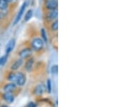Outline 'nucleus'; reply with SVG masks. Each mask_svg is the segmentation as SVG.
I'll list each match as a JSON object with an SVG mask.
<instances>
[{"label": "nucleus", "instance_id": "f8f14e48", "mask_svg": "<svg viewBox=\"0 0 129 107\" xmlns=\"http://www.w3.org/2000/svg\"><path fill=\"white\" fill-rule=\"evenodd\" d=\"M33 63H34V60H33L32 58L29 59V60H28V61H27V63H26V64H25V68L29 71V70H31V69L32 68Z\"/></svg>", "mask_w": 129, "mask_h": 107}, {"label": "nucleus", "instance_id": "412c9836", "mask_svg": "<svg viewBox=\"0 0 129 107\" xmlns=\"http://www.w3.org/2000/svg\"><path fill=\"white\" fill-rule=\"evenodd\" d=\"M0 107H8L7 106H0Z\"/></svg>", "mask_w": 129, "mask_h": 107}, {"label": "nucleus", "instance_id": "423d86ee", "mask_svg": "<svg viewBox=\"0 0 129 107\" xmlns=\"http://www.w3.org/2000/svg\"><path fill=\"white\" fill-rule=\"evenodd\" d=\"M14 45H15V40L14 39H12V40H10L8 43H7V46H6V53H7V55H8L9 52H11L12 50L14 49Z\"/></svg>", "mask_w": 129, "mask_h": 107}, {"label": "nucleus", "instance_id": "0eeeda50", "mask_svg": "<svg viewBox=\"0 0 129 107\" xmlns=\"http://www.w3.org/2000/svg\"><path fill=\"white\" fill-rule=\"evenodd\" d=\"M16 88H17L16 84L10 83V84H7L5 85L4 87V91H5V93H12L16 89Z\"/></svg>", "mask_w": 129, "mask_h": 107}, {"label": "nucleus", "instance_id": "9b49d317", "mask_svg": "<svg viewBox=\"0 0 129 107\" xmlns=\"http://www.w3.org/2000/svg\"><path fill=\"white\" fill-rule=\"evenodd\" d=\"M57 15H58V12H57V9H53V10H51L50 12L48 13V18L50 20H53V19H55L57 17Z\"/></svg>", "mask_w": 129, "mask_h": 107}, {"label": "nucleus", "instance_id": "2eb2a0df", "mask_svg": "<svg viewBox=\"0 0 129 107\" xmlns=\"http://www.w3.org/2000/svg\"><path fill=\"white\" fill-rule=\"evenodd\" d=\"M51 29L53 31H57L58 30V21L57 19L55 20V22H53L52 24H51Z\"/></svg>", "mask_w": 129, "mask_h": 107}, {"label": "nucleus", "instance_id": "f257e3e1", "mask_svg": "<svg viewBox=\"0 0 129 107\" xmlns=\"http://www.w3.org/2000/svg\"><path fill=\"white\" fill-rule=\"evenodd\" d=\"M8 79L10 81H12V83L22 86L26 83V75L21 72H19L17 73H11L8 76Z\"/></svg>", "mask_w": 129, "mask_h": 107}, {"label": "nucleus", "instance_id": "20e7f679", "mask_svg": "<svg viewBox=\"0 0 129 107\" xmlns=\"http://www.w3.org/2000/svg\"><path fill=\"white\" fill-rule=\"evenodd\" d=\"M57 0H47L45 2V7L47 9H57Z\"/></svg>", "mask_w": 129, "mask_h": 107}, {"label": "nucleus", "instance_id": "4be33fe9", "mask_svg": "<svg viewBox=\"0 0 129 107\" xmlns=\"http://www.w3.org/2000/svg\"><path fill=\"white\" fill-rule=\"evenodd\" d=\"M2 18V16H1V14H0V19Z\"/></svg>", "mask_w": 129, "mask_h": 107}, {"label": "nucleus", "instance_id": "39448f33", "mask_svg": "<svg viewBox=\"0 0 129 107\" xmlns=\"http://www.w3.org/2000/svg\"><path fill=\"white\" fill-rule=\"evenodd\" d=\"M45 87L44 84H39L37 85V86L35 89V94L37 95V96H40L42 94H43V93L45 92Z\"/></svg>", "mask_w": 129, "mask_h": 107}, {"label": "nucleus", "instance_id": "f3484780", "mask_svg": "<svg viewBox=\"0 0 129 107\" xmlns=\"http://www.w3.org/2000/svg\"><path fill=\"white\" fill-rule=\"evenodd\" d=\"M41 35H42V38L45 42H46L47 40V37L46 32H45V29H42L41 30Z\"/></svg>", "mask_w": 129, "mask_h": 107}, {"label": "nucleus", "instance_id": "7ed1b4c3", "mask_svg": "<svg viewBox=\"0 0 129 107\" xmlns=\"http://www.w3.org/2000/svg\"><path fill=\"white\" fill-rule=\"evenodd\" d=\"M26 7H27V3L26 2H24L23 5H22V7H21V8L19 9V11L18 14L16 16V18L14 19V22L13 24L15 25V24H17L20 21V19L22 18V15L24 14V9H26Z\"/></svg>", "mask_w": 129, "mask_h": 107}, {"label": "nucleus", "instance_id": "aec40b11", "mask_svg": "<svg viewBox=\"0 0 129 107\" xmlns=\"http://www.w3.org/2000/svg\"><path fill=\"white\" fill-rule=\"evenodd\" d=\"M27 107H36V105L33 102H30L28 104V106Z\"/></svg>", "mask_w": 129, "mask_h": 107}, {"label": "nucleus", "instance_id": "a211bd4d", "mask_svg": "<svg viewBox=\"0 0 129 107\" xmlns=\"http://www.w3.org/2000/svg\"><path fill=\"white\" fill-rule=\"evenodd\" d=\"M57 71H58V67H57V65H53L52 67V68H51V72L52 73H54V74H57Z\"/></svg>", "mask_w": 129, "mask_h": 107}, {"label": "nucleus", "instance_id": "9d476101", "mask_svg": "<svg viewBox=\"0 0 129 107\" xmlns=\"http://www.w3.org/2000/svg\"><path fill=\"white\" fill-rule=\"evenodd\" d=\"M23 63V61L22 59H19V60H17V61L14 62V63L11 66V69L13 70H16L18 69L19 68L21 67V65H22Z\"/></svg>", "mask_w": 129, "mask_h": 107}, {"label": "nucleus", "instance_id": "6e6552de", "mask_svg": "<svg viewBox=\"0 0 129 107\" xmlns=\"http://www.w3.org/2000/svg\"><path fill=\"white\" fill-rule=\"evenodd\" d=\"M32 54V50L31 49L29 48H25L23 49L22 50H21L19 52V56L22 58H27L28 57L31 56Z\"/></svg>", "mask_w": 129, "mask_h": 107}, {"label": "nucleus", "instance_id": "ddd939ff", "mask_svg": "<svg viewBox=\"0 0 129 107\" xmlns=\"http://www.w3.org/2000/svg\"><path fill=\"white\" fill-rule=\"evenodd\" d=\"M32 14H33V12H32V9L28 10L27 12V13L24 15V21L27 22L28 20H29L31 19V17H32Z\"/></svg>", "mask_w": 129, "mask_h": 107}, {"label": "nucleus", "instance_id": "4468645a", "mask_svg": "<svg viewBox=\"0 0 129 107\" xmlns=\"http://www.w3.org/2000/svg\"><path fill=\"white\" fill-rule=\"evenodd\" d=\"M7 6H8V4H7V0H0V9L1 10L6 9Z\"/></svg>", "mask_w": 129, "mask_h": 107}, {"label": "nucleus", "instance_id": "6ab92c4d", "mask_svg": "<svg viewBox=\"0 0 129 107\" xmlns=\"http://www.w3.org/2000/svg\"><path fill=\"white\" fill-rule=\"evenodd\" d=\"M7 55L3 56L2 58H0V65H5V63H6V61H7Z\"/></svg>", "mask_w": 129, "mask_h": 107}, {"label": "nucleus", "instance_id": "1a4fd4ad", "mask_svg": "<svg viewBox=\"0 0 129 107\" xmlns=\"http://www.w3.org/2000/svg\"><path fill=\"white\" fill-rule=\"evenodd\" d=\"M3 98L5 99V101H7L9 103H11L14 101V96L12 93H5L3 94Z\"/></svg>", "mask_w": 129, "mask_h": 107}, {"label": "nucleus", "instance_id": "f03ea898", "mask_svg": "<svg viewBox=\"0 0 129 107\" xmlns=\"http://www.w3.org/2000/svg\"><path fill=\"white\" fill-rule=\"evenodd\" d=\"M44 46V42L42 40V39L40 38H35L33 40L32 42V48L35 50H40Z\"/></svg>", "mask_w": 129, "mask_h": 107}, {"label": "nucleus", "instance_id": "5701e85b", "mask_svg": "<svg viewBox=\"0 0 129 107\" xmlns=\"http://www.w3.org/2000/svg\"><path fill=\"white\" fill-rule=\"evenodd\" d=\"M8 1H12V0H8Z\"/></svg>", "mask_w": 129, "mask_h": 107}, {"label": "nucleus", "instance_id": "dca6fc26", "mask_svg": "<svg viewBox=\"0 0 129 107\" xmlns=\"http://www.w3.org/2000/svg\"><path fill=\"white\" fill-rule=\"evenodd\" d=\"M47 90L48 91V93H50L51 90H52V83L50 79L47 81Z\"/></svg>", "mask_w": 129, "mask_h": 107}]
</instances>
